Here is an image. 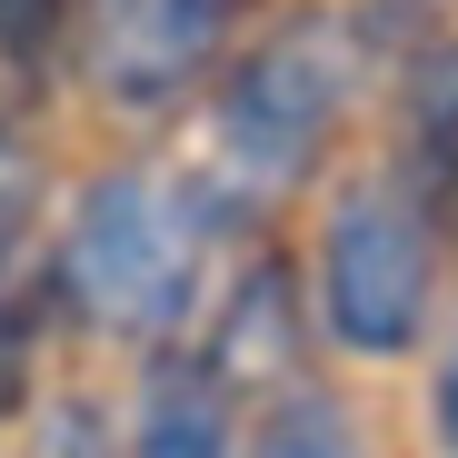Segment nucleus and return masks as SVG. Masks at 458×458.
Returning <instances> with one entry per match:
<instances>
[{"label": "nucleus", "instance_id": "obj_6", "mask_svg": "<svg viewBox=\"0 0 458 458\" xmlns=\"http://www.w3.org/2000/svg\"><path fill=\"white\" fill-rule=\"evenodd\" d=\"M378 160H399V180L458 229V21L409 60H389V149Z\"/></svg>", "mask_w": 458, "mask_h": 458}, {"label": "nucleus", "instance_id": "obj_9", "mask_svg": "<svg viewBox=\"0 0 458 458\" xmlns=\"http://www.w3.org/2000/svg\"><path fill=\"white\" fill-rule=\"evenodd\" d=\"M240 458H359V419H349V399L319 389V378H289V389L259 399Z\"/></svg>", "mask_w": 458, "mask_h": 458}, {"label": "nucleus", "instance_id": "obj_3", "mask_svg": "<svg viewBox=\"0 0 458 458\" xmlns=\"http://www.w3.org/2000/svg\"><path fill=\"white\" fill-rule=\"evenodd\" d=\"M448 240L458 229L399 180V160H359L319 199V240H310V310L339 359L389 369L428 339L438 289H448Z\"/></svg>", "mask_w": 458, "mask_h": 458}, {"label": "nucleus", "instance_id": "obj_12", "mask_svg": "<svg viewBox=\"0 0 458 458\" xmlns=\"http://www.w3.org/2000/svg\"><path fill=\"white\" fill-rule=\"evenodd\" d=\"M30 458H130V438L110 428V409H100L90 389H60V399H40Z\"/></svg>", "mask_w": 458, "mask_h": 458}, {"label": "nucleus", "instance_id": "obj_1", "mask_svg": "<svg viewBox=\"0 0 458 458\" xmlns=\"http://www.w3.org/2000/svg\"><path fill=\"white\" fill-rule=\"evenodd\" d=\"M240 209H259L240 180H180L120 160L70 199V229L50 250V279L70 299V319L110 349H170L199 339L209 299L240 259Z\"/></svg>", "mask_w": 458, "mask_h": 458}, {"label": "nucleus", "instance_id": "obj_2", "mask_svg": "<svg viewBox=\"0 0 458 458\" xmlns=\"http://www.w3.org/2000/svg\"><path fill=\"white\" fill-rule=\"evenodd\" d=\"M369 81H378V60L359 50V30L329 11V0L259 21L240 50H229V70L209 81V100H199L209 110V140H219V170L240 180L250 199L310 190L339 160Z\"/></svg>", "mask_w": 458, "mask_h": 458}, {"label": "nucleus", "instance_id": "obj_4", "mask_svg": "<svg viewBox=\"0 0 458 458\" xmlns=\"http://www.w3.org/2000/svg\"><path fill=\"white\" fill-rule=\"evenodd\" d=\"M259 11L269 0H81V21H70V81L90 90L100 120L160 130L170 110L209 100L229 50L259 30Z\"/></svg>", "mask_w": 458, "mask_h": 458}, {"label": "nucleus", "instance_id": "obj_13", "mask_svg": "<svg viewBox=\"0 0 458 458\" xmlns=\"http://www.w3.org/2000/svg\"><path fill=\"white\" fill-rule=\"evenodd\" d=\"M428 419H438V448L458 458V349L438 359V378H428Z\"/></svg>", "mask_w": 458, "mask_h": 458}, {"label": "nucleus", "instance_id": "obj_7", "mask_svg": "<svg viewBox=\"0 0 458 458\" xmlns=\"http://www.w3.org/2000/svg\"><path fill=\"white\" fill-rule=\"evenodd\" d=\"M70 21H81V0H0V140H30V120L60 100Z\"/></svg>", "mask_w": 458, "mask_h": 458}, {"label": "nucleus", "instance_id": "obj_11", "mask_svg": "<svg viewBox=\"0 0 458 458\" xmlns=\"http://www.w3.org/2000/svg\"><path fill=\"white\" fill-rule=\"evenodd\" d=\"M329 11L359 30V50L389 70V60H409L419 40H438L448 21H458V0H329Z\"/></svg>", "mask_w": 458, "mask_h": 458}, {"label": "nucleus", "instance_id": "obj_10", "mask_svg": "<svg viewBox=\"0 0 458 458\" xmlns=\"http://www.w3.org/2000/svg\"><path fill=\"white\" fill-rule=\"evenodd\" d=\"M40 209H50V170H40V149H30V140H0V279L30 269Z\"/></svg>", "mask_w": 458, "mask_h": 458}, {"label": "nucleus", "instance_id": "obj_5", "mask_svg": "<svg viewBox=\"0 0 458 458\" xmlns=\"http://www.w3.org/2000/svg\"><path fill=\"white\" fill-rule=\"evenodd\" d=\"M240 409H250L240 378H229L199 339H170V349H149L120 438H130V458H240L250 448Z\"/></svg>", "mask_w": 458, "mask_h": 458}, {"label": "nucleus", "instance_id": "obj_8", "mask_svg": "<svg viewBox=\"0 0 458 458\" xmlns=\"http://www.w3.org/2000/svg\"><path fill=\"white\" fill-rule=\"evenodd\" d=\"M60 319H70V299H60L50 259L21 269V279H0V428H11L21 409H40V389H50V329Z\"/></svg>", "mask_w": 458, "mask_h": 458}]
</instances>
